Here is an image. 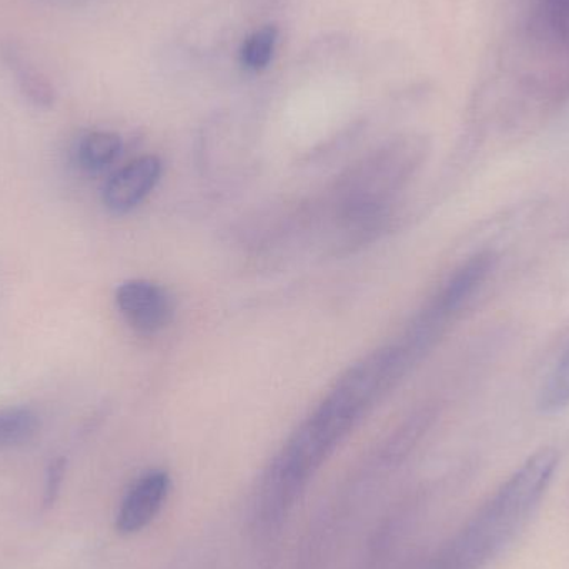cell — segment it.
<instances>
[{
  "label": "cell",
  "instance_id": "cell-3",
  "mask_svg": "<svg viewBox=\"0 0 569 569\" xmlns=\"http://www.w3.org/2000/svg\"><path fill=\"white\" fill-rule=\"evenodd\" d=\"M170 487L172 481L169 473L163 470H150L137 478L120 503L117 531L122 535H136L146 530L162 511L169 498Z\"/></svg>",
  "mask_w": 569,
  "mask_h": 569
},
{
  "label": "cell",
  "instance_id": "cell-12",
  "mask_svg": "<svg viewBox=\"0 0 569 569\" xmlns=\"http://www.w3.org/2000/svg\"><path fill=\"white\" fill-rule=\"evenodd\" d=\"M256 3L257 9L260 10V13H267L269 10L279 9L280 6L287 3L288 0H252Z\"/></svg>",
  "mask_w": 569,
  "mask_h": 569
},
{
  "label": "cell",
  "instance_id": "cell-9",
  "mask_svg": "<svg viewBox=\"0 0 569 569\" xmlns=\"http://www.w3.org/2000/svg\"><path fill=\"white\" fill-rule=\"evenodd\" d=\"M10 66L16 69L19 77L20 89L29 97L30 102L39 107H50L56 102V93L46 77L40 76L36 69L23 63L20 57H12Z\"/></svg>",
  "mask_w": 569,
  "mask_h": 569
},
{
  "label": "cell",
  "instance_id": "cell-8",
  "mask_svg": "<svg viewBox=\"0 0 569 569\" xmlns=\"http://www.w3.org/2000/svg\"><path fill=\"white\" fill-rule=\"evenodd\" d=\"M538 408L547 415L569 408V345L541 387Z\"/></svg>",
  "mask_w": 569,
  "mask_h": 569
},
{
  "label": "cell",
  "instance_id": "cell-10",
  "mask_svg": "<svg viewBox=\"0 0 569 569\" xmlns=\"http://www.w3.org/2000/svg\"><path fill=\"white\" fill-rule=\"evenodd\" d=\"M66 458H57V460L49 465L46 480V498H43L46 507H52L56 503L57 497L60 493V487L63 483V477H66Z\"/></svg>",
  "mask_w": 569,
  "mask_h": 569
},
{
  "label": "cell",
  "instance_id": "cell-7",
  "mask_svg": "<svg viewBox=\"0 0 569 569\" xmlns=\"http://www.w3.org/2000/svg\"><path fill=\"white\" fill-rule=\"evenodd\" d=\"M39 427V417L32 408L16 407L0 410V450L29 443L36 437Z\"/></svg>",
  "mask_w": 569,
  "mask_h": 569
},
{
  "label": "cell",
  "instance_id": "cell-2",
  "mask_svg": "<svg viewBox=\"0 0 569 569\" xmlns=\"http://www.w3.org/2000/svg\"><path fill=\"white\" fill-rule=\"evenodd\" d=\"M116 301L127 323L140 335L159 333L173 318L169 291L149 280L123 282L117 288Z\"/></svg>",
  "mask_w": 569,
  "mask_h": 569
},
{
  "label": "cell",
  "instance_id": "cell-5",
  "mask_svg": "<svg viewBox=\"0 0 569 569\" xmlns=\"http://www.w3.org/2000/svg\"><path fill=\"white\" fill-rule=\"evenodd\" d=\"M280 43L277 23H263L243 37L239 49V63L246 72L260 73L272 66Z\"/></svg>",
  "mask_w": 569,
  "mask_h": 569
},
{
  "label": "cell",
  "instance_id": "cell-1",
  "mask_svg": "<svg viewBox=\"0 0 569 569\" xmlns=\"http://www.w3.org/2000/svg\"><path fill=\"white\" fill-rule=\"evenodd\" d=\"M558 457L553 450L533 455L503 490L488 505L487 510L465 528L457 540L443 551L433 569H475L503 538L511 533L518 521L528 513L551 480Z\"/></svg>",
  "mask_w": 569,
  "mask_h": 569
},
{
  "label": "cell",
  "instance_id": "cell-11",
  "mask_svg": "<svg viewBox=\"0 0 569 569\" xmlns=\"http://www.w3.org/2000/svg\"><path fill=\"white\" fill-rule=\"evenodd\" d=\"M550 3L551 22L557 29L569 27V0H548Z\"/></svg>",
  "mask_w": 569,
  "mask_h": 569
},
{
  "label": "cell",
  "instance_id": "cell-6",
  "mask_svg": "<svg viewBox=\"0 0 569 569\" xmlns=\"http://www.w3.org/2000/svg\"><path fill=\"white\" fill-rule=\"evenodd\" d=\"M122 147V139L117 133L96 130L80 137L76 160L80 169L87 172H102L119 159Z\"/></svg>",
  "mask_w": 569,
  "mask_h": 569
},
{
  "label": "cell",
  "instance_id": "cell-4",
  "mask_svg": "<svg viewBox=\"0 0 569 569\" xmlns=\"http://www.w3.org/2000/svg\"><path fill=\"white\" fill-rule=\"evenodd\" d=\"M162 170V162L156 156H143L127 163L103 187V206L113 213L136 209L156 189Z\"/></svg>",
  "mask_w": 569,
  "mask_h": 569
}]
</instances>
